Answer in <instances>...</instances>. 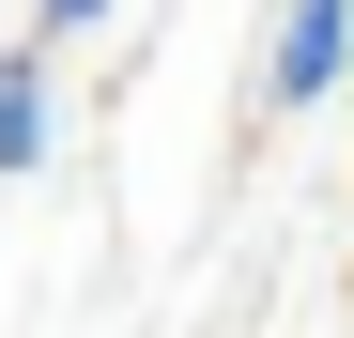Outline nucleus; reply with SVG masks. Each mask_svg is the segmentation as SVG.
Masks as SVG:
<instances>
[{
	"label": "nucleus",
	"mask_w": 354,
	"mask_h": 338,
	"mask_svg": "<svg viewBox=\"0 0 354 338\" xmlns=\"http://www.w3.org/2000/svg\"><path fill=\"white\" fill-rule=\"evenodd\" d=\"M62 154V46H0V185Z\"/></svg>",
	"instance_id": "2"
},
{
	"label": "nucleus",
	"mask_w": 354,
	"mask_h": 338,
	"mask_svg": "<svg viewBox=\"0 0 354 338\" xmlns=\"http://www.w3.org/2000/svg\"><path fill=\"white\" fill-rule=\"evenodd\" d=\"M354 77V0H277L262 31V108H339Z\"/></svg>",
	"instance_id": "1"
},
{
	"label": "nucleus",
	"mask_w": 354,
	"mask_h": 338,
	"mask_svg": "<svg viewBox=\"0 0 354 338\" xmlns=\"http://www.w3.org/2000/svg\"><path fill=\"white\" fill-rule=\"evenodd\" d=\"M124 0H31V46H77V31H108Z\"/></svg>",
	"instance_id": "3"
}]
</instances>
